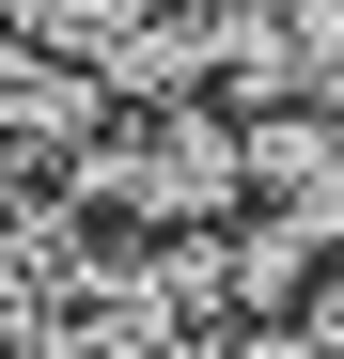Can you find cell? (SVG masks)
Here are the masks:
<instances>
[{"label":"cell","instance_id":"1","mask_svg":"<svg viewBox=\"0 0 344 359\" xmlns=\"http://www.w3.org/2000/svg\"><path fill=\"white\" fill-rule=\"evenodd\" d=\"M235 172H251V141L219 126V109H172V94H141V109H110V126H79V188H94V203H126V219H204Z\"/></svg>","mask_w":344,"mask_h":359}]
</instances>
